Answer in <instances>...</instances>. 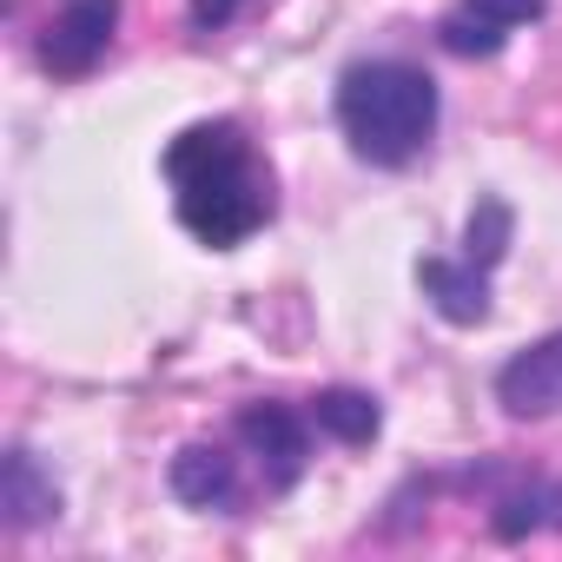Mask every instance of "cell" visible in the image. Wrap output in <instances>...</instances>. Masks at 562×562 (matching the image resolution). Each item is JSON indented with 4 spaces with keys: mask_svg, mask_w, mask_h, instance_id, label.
<instances>
[{
    "mask_svg": "<svg viewBox=\"0 0 562 562\" xmlns=\"http://www.w3.org/2000/svg\"><path fill=\"white\" fill-rule=\"evenodd\" d=\"M172 496L192 509H232L238 503V457L218 443H186L172 457Z\"/></svg>",
    "mask_w": 562,
    "mask_h": 562,
    "instance_id": "cell-8",
    "label": "cell"
},
{
    "mask_svg": "<svg viewBox=\"0 0 562 562\" xmlns=\"http://www.w3.org/2000/svg\"><path fill=\"white\" fill-rule=\"evenodd\" d=\"M232 437L258 457L265 496H285V490L305 476V463H312V411L299 417L292 404H271V397L245 404V411L232 417Z\"/></svg>",
    "mask_w": 562,
    "mask_h": 562,
    "instance_id": "cell-3",
    "label": "cell"
},
{
    "mask_svg": "<svg viewBox=\"0 0 562 562\" xmlns=\"http://www.w3.org/2000/svg\"><path fill=\"white\" fill-rule=\"evenodd\" d=\"M113 34H120V0H60V14L34 41V60L54 80H87L106 60Z\"/></svg>",
    "mask_w": 562,
    "mask_h": 562,
    "instance_id": "cell-4",
    "label": "cell"
},
{
    "mask_svg": "<svg viewBox=\"0 0 562 562\" xmlns=\"http://www.w3.org/2000/svg\"><path fill=\"white\" fill-rule=\"evenodd\" d=\"M0 509H8L14 529H34V522L60 516V483L41 470V457L27 443H14L8 463H0Z\"/></svg>",
    "mask_w": 562,
    "mask_h": 562,
    "instance_id": "cell-9",
    "label": "cell"
},
{
    "mask_svg": "<svg viewBox=\"0 0 562 562\" xmlns=\"http://www.w3.org/2000/svg\"><path fill=\"white\" fill-rule=\"evenodd\" d=\"M166 179H172L179 225L199 245H212V251L245 245L278 212V179H271L265 153L251 146V133L238 120H199V126H186L166 146Z\"/></svg>",
    "mask_w": 562,
    "mask_h": 562,
    "instance_id": "cell-1",
    "label": "cell"
},
{
    "mask_svg": "<svg viewBox=\"0 0 562 562\" xmlns=\"http://www.w3.org/2000/svg\"><path fill=\"white\" fill-rule=\"evenodd\" d=\"M490 529H496L503 542H522L529 529H562V483H522V490L496 496Z\"/></svg>",
    "mask_w": 562,
    "mask_h": 562,
    "instance_id": "cell-10",
    "label": "cell"
},
{
    "mask_svg": "<svg viewBox=\"0 0 562 562\" xmlns=\"http://www.w3.org/2000/svg\"><path fill=\"white\" fill-rule=\"evenodd\" d=\"M437 80L411 60H358L338 80V126L364 166H411L437 139Z\"/></svg>",
    "mask_w": 562,
    "mask_h": 562,
    "instance_id": "cell-2",
    "label": "cell"
},
{
    "mask_svg": "<svg viewBox=\"0 0 562 562\" xmlns=\"http://www.w3.org/2000/svg\"><path fill=\"white\" fill-rule=\"evenodd\" d=\"M417 285L437 305L443 325H483L490 318V271L470 258H424L417 265Z\"/></svg>",
    "mask_w": 562,
    "mask_h": 562,
    "instance_id": "cell-7",
    "label": "cell"
},
{
    "mask_svg": "<svg viewBox=\"0 0 562 562\" xmlns=\"http://www.w3.org/2000/svg\"><path fill=\"white\" fill-rule=\"evenodd\" d=\"M238 8H245V0H192V27L199 34H218V27L238 21Z\"/></svg>",
    "mask_w": 562,
    "mask_h": 562,
    "instance_id": "cell-13",
    "label": "cell"
},
{
    "mask_svg": "<svg viewBox=\"0 0 562 562\" xmlns=\"http://www.w3.org/2000/svg\"><path fill=\"white\" fill-rule=\"evenodd\" d=\"M509 232H516L509 205H503V199H476V212H470V225H463V258L483 265V271H496L503 251H509Z\"/></svg>",
    "mask_w": 562,
    "mask_h": 562,
    "instance_id": "cell-12",
    "label": "cell"
},
{
    "mask_svg": "<svg viewBox=\"0 0 562 562\" xmlns=\"http://www.w3.org/2000/svg\"><path fill=\"white\" fill-rule=\"evenodd\" d=\"M312 424L325 430V437H338V443H371L378 430H384V411H378V397H364V391H318L312 397Z\"/></svg>",
    "mask_w": 562,
    "mask_h": 562,
    "instance_id": "cell-11",
    "label": "cell"
},
{
    "mask_svg": "<svg viewBox=\"0 0 562 562\" xmlns=\"http://www.w3.org/2000/svg\"><path fill=\"white\" fill-rule=\"evenodd\" d=\"M496 404L509 417H562V331L536 338L496 371Z\"/></svg>",
    "mask_w": 562,
    "mask_h": 562,
    "instance_id": "cell-6",
    "label": "cell"
},
{
    "mask_svg": "<svg viewBox=\"0 0 562 562\" xmlns=\"http://www.w3.org/2000/svg\"><path fill=\"white\" fill-rule=\"evenodd\" d=\"M542 14H549V0H457L443 14V27H437V41L450 54H463V60H490V54L509 47L516 27H529Z\"/></svg>",
    "mask_w": 562,
    "mask_h": 562,
    "instance_id": "cell-5",
    "label": "cell"
}]
</instances>
